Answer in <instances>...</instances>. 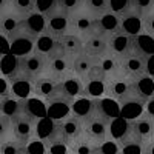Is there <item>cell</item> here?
Wrapping results in <instances>:
<instances>
[{
    "instance_id": "52a82bcc",
    "label": "cell",
    "mask_w": 154,
    "mask_h": 154,
    "mask_svg": "<svg viewBox=\"0 0 154 154\" xmlns=\"http://www.w3.org/2000/svg\"><path fill=\"white\" fill-rule=\"evenodd\" d=\"M69 28H71V16L66 12H62L57 9L56 12L46 17V32L57 40L65 34H68Z\"/></svg>"
},
{
    "instance_id": "d590c367",
    "label": "cell",
    "mask_w": 154,
    "mask_h": 154,
    "mask_svg": "<svg viewBox=\"0 0 154 154\" xmlns=\"http://www.w3.org/2000/svg\"><path fill=\"white\" fill-rule=\"evenodd\" d=\"M83 6L93 16H102L109 12V0H83Z\"/></svg>"
},
{
    "instance_id": "ffe728a7",
    "label": "cell",
    "mask_w": 154,
    "mask_h": 154,
    "mask_svg": "<svg viewBox=\"0 0 154 154\" xmlns=\"http://www.w3.org/2000/svg\"><path fill=\"white\" fill-rule=\"evenodd\" d=\"M83 126H85V123L72 114L69 116V117H66L65 120L60 122V130H62L63 136H65V139L69 143L72 142V140L79 139L83 134Z\"/></svg>"
},
{
    "instance_id": "ee69618b",
    "label": "cell",
    "mask_w": 154,
    "mask_h": 154,
    "mask_svg": "<svg viewBox=\"0 0 154 154\" xmlns=\"http://www.w3.org/2000/svg\"><path fill=\"white\" fill-rule=\"evenodd\" d=\"M96 154H120V143L114 140H105L103 143L99 145Z\"/></svg>"
},
{
    "instance_id": "4fadbf2b",
    "label": "cell",
    "mask_w": 154,
    "mask_h": 154,
    "mask_svg": "<svg viewBox=\"0 0 154 154\" xmlns=\"http://www.w3.org/2000/svg\"><path fill=\"white\" fill-rule=\"evenodd\" d=\"M120 66H122V74L125 77L136 79V77L145 74V59L131 53L130 56L120 59Z\"/></svg>"
},
{
    "instance_id": "f1b7e54d",
    "label": "cell",
    "mask_w": 154,
    "mask_h": 154,
    "mask_svg": "<svg viewBox=\"0 0 154 154\" xmlns=\"http://www.w3.org/2000/svg\"><path fill=\"white\" fill-rule=\"evenodd\" d=\"M99 60L100 59H93L85 53L72 57V72H74V75L80 77V79H85V75L89 72L93 65H96Z\"/></svg>"
},
{
    "instance_id": "db71d44e",
    "label": "cell",
    "mask_w": 154,
    "mask_h": 154,
    "mask_svg": "<svg viewBox=\"0 0 154 154\" xmlns=\"http://www.w3.org/2000/svg\"><path fill=\"white\" fill-rule=\"evenodd\" d=\"M152 139H154V137H152Z\"/></svg>"
},
{
    "instance_id": "b9f144b4",
    "label": "cell",
    "mask_w": 154,
    "mask_h": 154,
    "mask_svg": "<svg viewBox=\"0 0 154 154\" xmlns=\"http://www.w3.org/2000/svg\"><path fill=\"white\" fill-rule=\"evenodd\" d=\"M133 0H109V12L117 16H123L131 11Z\"/></svg>"
},
{
    "instance_id": "681fc988",
    "label": "cell",
    "mask_w": 154,
    "mask_h": 154,
    "mask_svg": "<svg viewBox=\"0 0 154 154\" xmlns=\"http://www.w3.org/2000/svg\"><path fill=\"white\" fill-rule=\"evenodd\" d=\"M143 29L146 34L154 37V11L151 14H148L146 17H143Z\"/></svg>"
},
{
    "instance_id": "4316f807",
    "label": "cell",
    "mask_w": 154,
    "mask_h": 154,
    "mask_svg": "<svg viewBox=\"0 0 154 154\" xmlns=\"http://www.w3.org/2000/svg\"><path fill=\"white\" fill-rule=\"evenodd\" d=\"M99 65L103 71L106 80L114 79V77H119L123 75L122 74V66H120V59L116 57L114 54H106L99 60Z\"/></svg>"
},
{
    "instance_id": "8992f818",
    "label": "cell",
    "mask_w": 154,
    "mask_h": 154,
    "mask_svg": "<svg viewBox=\"0 0 154 154\" xmlns=\"http://www.w3.org/2000/svg\"><path fill=\"white\" fill-rule=\"evenodd\" d=\"M108 131H109V119L103 117V116H94L89 120L85 122L83 126V134L86 137H89L91 140H94L96 143H103L106 137H108Z\"/></svg>"
},
{
    "instance_id": "ba28073f",
    "label": "cell",
    "mask_w": 154,
    "mask_h": 154,
    "mask_svg": "<svg viewBox=\"0 0 154 154\" xmlns=\"http://www.w3.org/2000/svg\"><path fill=\"white\" fill-rule=\"evenodd\" d=\"M71 112L77 119H80L83 123L91 117L99 114L97 111V100L88 97H77L71 102Z\"/></svg>"
},
{
    "instance_id": "d6a6232c",
    "label": "cell",
    "mask_w": 154,
    "mask_h": 154,
    "mask_svg": "<svg viewBox=\"0 0 154 154\" xmlns=\"http://www.w3.org/2000/svg\"><path fill=\"white\" fill-rule=\"evenodd\" d=\"M57 45H59V40H57V38H54L51 34L45 32V34L38 35V37L35 38L34 51H37V53H40V54H43V56L48 57V56L57 48Z\"/></svg>"
},
{
    "instance_id": "603a6c76",
    "label": "cell",
    "mask_w": 154,
    "mask_h": 154,
    "mask_svg": "<svg viewBox=\"0 0 154 154\" xmlns=\"http://www.w3.org/2000/svg\"><path fill=\"white\" fill-rule=\"evenodd\" d=\"M0 72L11 82L20 77V57L14 54H6L0 59Z\"/></svg>"
},
{
    "instance_id": "7dc6e473",
    "label": "cell",
    "mask_w": 154,
    "mask_h": 154,
    "mask_svg": "<svg viewBox=\"0 0 154 154\" xmlns=\"http://www.w3.org/2000/svg\"><path fill=\"white\" fill-rule=\"evenodd\" d=\"M83 80H106L103 71H102V68L99 65V62L96 63V65H93V68L89 69V72L85 75Z\"/></svg>"
},
{
    "instance_id": "2e32d148",
    "label": "cell",
    "mask_w": 154,
    "mask_h": 154,
    "mask_svg": "<svg viewBox=\"0 0 154 154\" xmlns=\"http://www.w3.org/2000/svg\"><path fill=\"white\" fill-rule=\"evenodd\" d=\"M120 32L130 37H137L143 34V19L133 11L120 16Z\"/></svg>"
},
{
    "instance_id": "e575fe53",
    "label": "cell",
    "mask_w": 154,
    "mask_h": 154,
    "mask_svg": "<svg viewBox=\"0 0 154 154\" xmlns=\"http://www.w3.org/2000/svg\"><path fill=\"white\" fill-rule=\"evenodd\" d=\"M25 112L29 114L35 120L43 119L46 117V103L38 97H34V99L31 97L28 100H25Z\"/></svg>"
},
{
    "instance_id": "5b68a950",
    "label": "cell",
    "mask_w": 154,
    "mask_h": 154,
    "mask_svg": "<svg viewBox=\"0 0 154 154\" xmlns=\"http://www.w3.org/2000/svg\"><path fill=\"white\" fill-rule=\"evenodd\" d=\"M74 29L75 35H82L85 38L93 37V35H99L97 31V22H96V16L89 14V12H75L71 14V28Z\"/></svg>"
},
{
    "instance_id": "74e56055",
    "label": "cell",
    "mask_w": 154,
    "mask_h": 154,
    "mask_svg": "<svg viewBox=\"0 0 154 154\" xmlns=\"http://www.w3.org/2000/svg\"><path fill=\"white\" fill-rule=\"evenodd\" d=\"M120 154H143V143L131 136L120 143Z\"/></svg>"
},
{
    "instance_id": "83f0119b",
    "label": "cell",
    "mask_w": 154,
    "mask_h": 154,
    "mask_svg": "<svg viewBox=\"0 0 154 154\" xmlns=\"http://www.w3.org/2000/svg\"><path fill=\"white\" fill-rule=\"evenodd\" d=\"M59 42L69 57H75L83 53V38H80L79 35H75L72 32H68L63 37H60Z\"/></svg>"
},
{
    "instance_id": "f546056e",
    "label": "cell",
    "mask_w": 154,
    "mask_h": 154,
    "mask_svg": "<svg viewBox=\"0 0 154 154\" xmlns=\"http://www.w3.org/2000/svg\"><path fill=\"white\" fill-rule=\"evenodd\" d=\"M99 149V143H96L94 140L86 137L82 134L79 139L72 140L69 143V151L71 154H96Z\"/></svg>"
},
{
    "instance_id": "44dd1931",
    "label": "cell",
    "mask_w": 154,
    "mask_h": 154,
    "mask_svg": "<svg viewBox=\"0 0 154 154\" xmlns=\"http://www.w3.org/2000/svg\"><path fill=\"white\" fill-rule=\"evenodd\" d=\"M143 109H145V102L143 100H140L137 97L128 99L126 102H122L120 103V117L133 122L143 114Z\"/></svg>"
},
{
    "instance_id": "ab89813d",
    "label": "cell",
    "mask_w": 154,
    "mask_h": 154,
    "mask_svg": "<svg viewBox=\"0 0 154 154\" xmlns=\"http://www.w3.org/2000/svg\"><path fill=\"white\" fill-rule=\"evenodd\" d=\"M131 11L143 19L154 11V0H133Z\"/></svg>"
},
{
    "instance_id": "9c48e42d",
    "label": "cell",
    "mask_w": 154,
    "mask_h": 154,
    "mask_svg": "<svg viewBox=\"0 0 154 154\" xmlns=\"http://www.w3.org/2000/svg\"><path fill=\"white\" fill-rule=\"evenodd\" d=\"M108 38V46H109V51L119 59H123L126 56H130L133 53V37L126 35L123 32H116V34H111Z\"/></svg>"
},
{
    "instance_id": "7a4b0ae2",
    "label": "cell",
    "mask_w": 154,
    "mask_h": 154,
    "mask_svg": "<svg viewBox=\"0 0 154 154\" xmlns=\"http://www.w3.org/2000/svg\"><path fill=\"white\" fill-rule=\"evenodd\" d=\"M9 51L11 54H14L17 57H25L31 54L34 51V43H35V37L28 32V29L25 28V25L22 23L20 28L12 32L9 37Z\"/></svg>"
},
{
    "instance_id": "3957f363",
    "label": "cell",
    "mask_w": 154,
    "mask_h": 154,
    "mask_svg": "<svg viewBox=\"0 0 154 154\" xmlns=\"http://www.w3.org/2000/svg\"><path fill=\"white\" fill-rule=\"evenodd\" d=\"M105 97H109L116 102H126L128 99H133L134 96V89H133V79L125 75H119L114 79L106 80V94Z\"/></svg>"
},
{
    "instance_id": "484cf974",
    "label": "cell",
    "mask_w": 154,
    "mask_h": 154,
    "mask_svg": "<svg viewBox=\"0 0 154 154\" xmlns=\"http://www.w3.org/2000/svg\"><path fill=\"white\" fill-rule=\"evenodd\" d=\"M23 25L28 29V32L32 34L35 38L46 32V17L43 14H40V12H35V11L31 12L29 16L25 17Z\"/></svg>"
},
{
    "instance_id": "ac0fdd59",
    "label": "cell",
    "mask_w": 154,
    "mask_h": 154,
    "mask_svg": "<svg viewBox=\"0 0 154 154\" xmlns=\"http://www.w3.org/2000/svg\"><path fill=\"white\" fill-rule=\"evenodd\" d=\"M133 89L137 99L146 102L154 97V79L146 74L139 75L136 79H133Z\"/></svg>"
},
{
    "instance_id": "60d3db41",
    "label": "cell",
    "mask_w": 154,
    "mask_h": 154,
    "mask_svg": "<svg viewBox=\"0 0 154 154\" xmlns=\"http://www.w3.org/2000/svg\"><path fill=\"white\" fill-rule=\"evenodd\" d=\"M59 11L66 12V14H75L83 6V0H57Z\"/></svg>"
},
{
    "instance_id": "8d00e7d4",
    "label": "cell",
    "mask_w": 154,
    "mask_h": 154,
    "mask_svg": "<svg viewBox=\"0 0 154 154\" xmlns=\"http://www.w3.org/2000/svg\"><path fill=\"white\" fill-rule=\"evenodd\" d=\"M11 3L14 12L22 17H26L35 11V0H11Z\"/></svg>"
},
{
    "instance_id": "4dcf8cb0",
    "label": "cell",
    "mask_w": 154,
    "mask_h": 154,
    "mask_svg": "<svg viewBox=\"0 0 154 154\" xmlns=\"http://www.w3.org/2000/svg\"><path fill=\"white\" fill-rule=\"evenodd\" d=\"M106 94V80H83L82 97L99 100Z\"/></svg>"
},
{
    "instance_id": "bcb514c9",
    "label": "cell",
    "mask_w": 154,
    "mask_h": 154,
    "mask_svg": "<svg viewBox=\"0 0 154 154\" xmlns=\"http://www.w3.org/2000/svg\"><path fill=\"white\" fill-rule=\"evenodd\" d=\"M26 149H28V154H46V143L37 139V140H32V142H28Z\"/></svg>"
},
{
    "instance_id": "1f68e13d",
    "label": "cell",
    "mask_w": 154,
    "mask_h": 154,
    "mask_svg": "<svg viewBox=\"0 0 154 154\" xmlns=\"http://www.w3.org/2000/svg\"><path fill=\"white\" fill-rule=\"evenodd\" d=\"M97 111L100 116H103L109 120L120 117V103L109 97H102L97 100Z\"/></svg>"
},
{
    "instance_id": "7c38bea8",
    "label": "cell",
    "mask_w": 154,
    "mask_h": 154,
    "mask_svg": "<svg viewBox=\"0 0 154 154\" xmlns=\"http://www.w3.org/2000/svg\"><path fill=\"white\" fill-rule=\"evenodd\" d=\"M51 77H54L57 80H63L65 77L71 75L72 72V57L69 56H62L56 59L48 60V69Z\"/></svg>"
},
{
    "instance_id": "836d02e7",
    "label": "cell",
    "mask_w": 154,
    "mask_h": 154,
    "mask_svg": "<svg viewBox=\"0 0 154 154\" xmlns=\"http://www.w3.org/2000/svg\"><path fill=\"white\" fill-rule=\"evenodd\" d=\"M25 111V100H17L14 97H6L0 100V112L8 116V117H14Z\"/></svg>"
},
{
    "instance_id": "816d5d0a",
    "label": "cell",
    "mask_w": 154,
    "mask_h": 154,
    "mask_svg": "<svg viewBox=\"0 0 154 154\" xmlns=\"http://www.w3.org/2000/svg\"><path fill=\"white\" fill-rule=\"evenodd\" d=\"M143 114L146 116V117H149V119H152V120H154V97L145 102V109H143Z\"/></svg>"
},
{
    "instance_id": "5bb4252c",
    "label": "cell",
    "mask_w": 154,
    "mask_h": 154,
    "mask_svg": "<svg viewBox=\"0 0 154 154\" xmlns=\"http://www.w3.org/2000/svg\"><path fill=\"white\" fill-rule=\"evenodd\" d=\"M97 31L100 37H109L120 31V16L114 12H105L102 16H96Z\"/></svg>"
},
{
    "instance_id": "7bdbcfd3",
    "label": "cell",
    "mask_w": 154,
    "mask_h": 154,
    "mask_svg": "<svg viewBox=\"0 0 154 154\" xmlns=\"http://www.w3.org/2000/svg\"><path fill=\"white\" fill-rule=\"evenodd\" d=\"M59 9L57 0H35V12H40L45 17Z\"/></svg>"
},
{
    "instance_id": "cb8c5ba5",
    "label": "cell",
    "mask_w": 154,
    "mask_h": 154,
    "mask_svg": "<svg viewBox=\"0 0 154 154\" xmlns=\"http://www.w3.org/2000/svg\"><path fill=\"white\" fill-rule=\"evenodd\" d=\"M32 86L34 80H29L26 77H17V79L11 80V96L17 100H28L32 94Z\"/></svg>"
},
{
    "instance_id": "6da1fadb",
    "label": "cell",
    "mask_w": 154,
    "mask_h": 154,
    "mask_svg": "<svg viewBox=\"0 0 154 154\" xmlns=\"http://www.w3.org/2000/svg\"><path fill=\"white\" fill-rule=\"evenodd\" d=\"M48 69V57L32 51L31 54L20 57V75L29 80H35Z\"/></svg>"
},
{
    "instance_id": "f5cc1de1",
    "label": "cell",
    "mask_w": 154,
    "mask_h": 154,
    "mask_svg": "<svg viewBox=\"0 0 154 154\" xmlns=\"http://www.w3.org/2000/svg\"><path fill=\"white\" fill-rule=\"evenodd\" d=\"M143 154H154V139L143 145Z\"/></svg>"
},
{
    "instance_id": "30bf717a",
    "label": "cell",
    "mask_w": 154,
    "mask_h": 154,
    "mask_svg": "<svg viewBox=\"0 0 154 154\" xmlns=\"http://www.w3.org/2000/svg\"><path fill=\"white\" fill-rule=\"evenodd\" d=\"M59 86H60V80L54 79L51 75H43V77H38V79L34 80L32 94L38 99H45V102H48L57 93Z\"/></svg>"
},
{
    "instance_id": "c3c4849f",
    "label": "cell",
    "mask_w": 154,
    "mask_h": 154,
    "mask_svg": "<svg viewBox=\"0 0 154 154\" xmlns=\"http://www.w3.org/2000/svg\"><path fill=\"white\" fill-rule=\"evenodd\" d=\"M9 131H12L11 119L8 117V116H5V114H0V142H3Z\"/></svg>"
},
{
    "instance_id": "f6af8a7d",
    "label": "cell",
    "mask_w": 154,
    "mask_h": 154,
    "mask_svg": "<svg viewBox=\"0 0 154 154\" xmlns=\"http://www.w3.org/2000/svg\"><path fill=\"white\" fill-rule=\"evenodd\" d=\"M46 154H71L69 143H66V142H51V143H46Z\"/></svg>"
},
{
    "instance_id": "7402d4cb",
    "label": "cell",
    "mask_w": 154,
    "mask_h": 154,
    "mask_svg": "<svg viewBox=\"0 0 154 154\" xmlns=\"http://www.w3.org/2000/svg\"><path fill=\"white\" fill-rule=\"evenodd\" d=\"M71 116V103L63 100H56V102H48L46 105V117L60 123L66 117Z\"/></svg>"
},
{
    "instance_id": "d6986e66",
    "label": "cell",
    "mask_w": 154,
    "mask_h": 154,
    "mask_svg": "<svg viewBox=\"0 0 154 154\" xmlns=\"http://www.w3.org/2000/svg\"><path fill=\"white\" fill-rule=\"evenodd\" d=\"M60 88H62V93L68 100H74L77 97H82L83 93V79L77 77L74 74L65 77L63 80H60Z\"/></svg>"
},
{
    "instance_id": "8fae6325",
    "label": "cell",
    "mask_w": 154,
    "mask_h": 154,
    "mask_svg": "<svg viewBox=\"0 0 154 154\" xmlns=\"http://www.w3.org/2000/svg\"><path fill=\"white\" fill-rule=\"evenodd\" d=\"M131 126H133V134L131 136L134 139H137L139 142H142L143 145L154 137V120L146 117L145 114H142L140 117L133 120Z\"/></svg>"
},
{
    "instance_id": "d4e9b609",
    "label": "cell",
    "mask_w": 154,
    "mask_h": 154,
    "mask_svg": "<svg viewBox=\"0 0 154 154\" xmlns=\"http://www.w3.org/2000/svg\"><path fill=\"white\" fill-rule=\"evenodd\" d=\"M133 53L140 57H149L154 54V37L143 32L137 37H133Z\"/></svg>"
},
{
    "instance_id": "f907efd6",
    "label": "cell",
    "mask_w": 154,
    "mask_h": 154,
    "mask_svg": "<svg viewBox=\"0 0 154 154\" xmlns=\"http://www.w3.org/2000/svg\"><path fill=\"white\" fill-rule=\"evenodd\" d=\"M145 74L154 79V54L145 59Z\"/></svg>"
},
{
    "instance_id": "277c9868",
    "label": "cell",
    "mask_w": 154,
    "mask_h": 154,
    "mask_svg": "<svg viewBox=\"0 0 154 154\" xmlns=\"http://www.w3.org/2000/svg\"><path fill=\"white\" fill-rule=\"evenodd\" d=\"M35 122L37 120L32 119L31 116L26 114L25 111L17 114V116H14V117H11V128H12V136H14V140L28 145L31 137H34Z\"/></svg>"
},
{
    "instance_id": "f35d334b",
    "label": "cell",
    "mask_w": 154,
    "mask_h": 154,
    "mask_svg": "<svg viewBox=\"0 0 154 154\" xmlns=\"http://www.w3.org/2000/svg\"><path fill=\"white\" fill-rule=\"evenodd\" d=\"M26 145L17 140H3L0 142V154H23Z\"/></svg>"
},
{
    "instance_id": "e0dca14e",
    "label": "cell",
    "mask_w": 154,
    "mask_h": 154,
    "mask_svg": "<svg viewBox=\"0 0 154 154\" xmlns=\"http://www.w3.org/2000/svg\"><path fill=\"white\" fill-rule=\"evenodd\" d=\"M109 46H108V38L100 37V35H93L88 37L83 42V53L88 54L93 59H102L108 54Z\"/></svg>"
},
{
    "instance_id": "9a60e30c",
    "label": "cell",
    "mask_w": 154,
    "mask_h": 154,
    "mask_svg": "<svg viewBox=\"0 0 154 154\" xmlns=\"http://www.w3.org/2000/svg\"><path fill=\"white\" fill-rule=\"evenodd\" d=\"M133 134V126H131V120H126L123 117H116L109 120V131L108 136L111 137V140L114 142H125L128 137H131Z\"/></svg>"
}]
</instances>
